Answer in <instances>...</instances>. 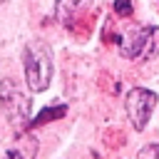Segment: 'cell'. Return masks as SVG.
<instances>
[{"label": "cell", "instance_id": "obj_8", "mask_svg": "<svg viewBox=\"0 0 159 159\" xmlns=\"http://www.w3.org/2000/svg\"><path fill=\"white\" fill-rule=\"evenodd\" d=\"M114 12H117L119 17H129V15H132V2H129V0H117V2H114Z\"/></svg>", "mask_w": 159, "mask_h": 159}, {"label": "cell", "instance_id": "obj_6", "mask_svg": "<svg viewBox=\"0 0 159 159\" xmlns=\"http://www.w3.org/2000/svg\"><path fill=\"white\" fill-rule=\"evenodd\" d=\"M65 112H67V107H65V104L45 107V109H40V112L35 114V119H30V122H27V127H40V124H47V122H52V119H60V117H65Z\"/></svg>", "mask_w": 159, "mask_h": 159}, {"label": "cell", "instance_id": "obj_5", "mask_svg": "<svg viewBox=\"0 0 159 159\" xmlns=\"http://www.w3.org/2000/svg\"><path fill=\"white\" fill-rule=\"evenodd\" d=\"M89 5V0H57V7H55V12H57V20H62V22H70L80 10H84Z\"/></svg>", "mask_w": 159, "mask_h": 159}, {"label": "cell", "instance_id": "obj_4", "mask_svg": "<svg viewBox=\"0 0 159 159\" xmlns=\"http://www.w3.org/2000/svg\"><path fill=\"white\" fill-rule=\"evenodd\" d=\"M157 94L152 89H144V87H134L129 94H127V114L132 119V127L137 132H142L149 122V114L152 109L157 107Z\"/></svg>", "mask_w": 159, "mask_h": 159}, {"label": "cell", "instance_id": "obj_1", "mask_svg": "<svg viewBox=\"0 0 159 159\" xmlns=\"http://www.w3.org/2000/svg\"><path fill=\"white\" fill-rule=\"evenodd\" d=\"M22 67H25V80H27V87L32 92H45L50 87V80H52V50L47 42L42 40H32L25 45L22 50Z\"/></svg>", "mask_w": 159, "mask_h": 159}, {"label": "cell", "instance_id": "obj_7", "mask_svg": "<svg viewBox=\"0 0 159 159\" xmlns=\"http://www.w3.org/2000/svg\"><path fill=\"white\" fill-rule=\"evenodd\" d=\"M137 159H159V144H147L137 152Z\"/></svg>", "mask_w": 159, "mask_h": 159}, {"label": "cell", "instance_id": "obj_3", "mask_svg": "<svg viewBox=\"0 0 159 159\" xmlns=\"http://www.w3.org/2000/svg\"><path fill=\"white\" fill-rule=\"evenodd\" d=\"M119 52L127 60H152L159 55V27L147 25L142 30H137L132 37L119 42Z\"/></svg>", "mask_w": 159, "mask_h": 159}, {"label": "cell", "instance_id": "obj_9", "mask_svg": "<svg viewBox=\"0 0 159 159\" xmlns=\"http://www.w3.org/2000/svg\"><path fill=\"white\" fill-rule=\"evenodd\" d=\"M2 2H5V0H0V5H2Z\"/></svg>", "mask_w": 159, "mask_h": 159}, {"label": "cell", "instance_id": "obj_2", "mask_svg": "<svg viewBox=\"0 0 159 159\" xmlns=\"http://www.w3.org/2000/svg\"><path fill=\"white\" fill-rule=\"evenodd\" d=\"M0 107H2V112L7 114V119H10L15 127H20V124H25V122L30 119V107H32V102H30V97L17 87L15 80H2V82H0Z\"/></svg>", "mask_w": 159, "mask_h": 159}]
</instances>
